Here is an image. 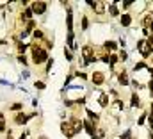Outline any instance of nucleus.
Instances as JSON below:
<instances>
[{
    "label": "nucleus",
    "instance_id": "obj_7",
    "mask_svg": "<svg viewBox=\"0 0 153 139\" xmlns=\"http://www.w3.org/2000/svg\"><path fill=\"white\" fill-rule=\"evenodd\" d=\"M91 80H93L94 86H102V84L105 82V73H103V71H94V73L91 75Z\"/></svg>",
    "mask_w": 153,
    "mask_h": 139
},
{
    "label": "nucleus",
    "instance_id": "obj_5",
    "mask_svg": "<svg viewBox=\"0 0 153 139\" xmlns=\"http://www.w3.org/2000/svg\"><path fill=\"white\" fill-rule=\"evenodd\" d=\"M29 114H25L23 111H20V112H16L14 116H13V123L14 125H25V123H29Z\"/></svg>",
    "mask_w": 153,
    "mask_h": 139
},
{
    "label": "nucleus",
    "instance_id": "obj_4",
    "mask_svg": "<svg viewBox=\"0 0 153 139\" xmlns=\"http://www.w3.org/2000/svg\"><path fill=\"white\" fill-rule=\"evenodd\" d=\"M29 7L32 9L34 14L39 16V14H45V13H46V7H48V5H46V2H30Z\"/></svg>",
    "mask_w": 153,
    "mask_h": 139
},
{
    "label": "nucleus",
    "instance_id": "obj_1",
    "mask_svg": "<svg viewBox=\"0 0 153 139\" xmlns=\"http://www.w3.org/2000/svg\"><path fill=\"white\" fill-rule=\"evenodd\" d=\"M29 48L32 50V64L41 66V64H45V63L50 59V57H48V50H46V48H43L38 41L29 43Z\"/></svg>",
    "mask_w": 153,
    "mask_h": 139
},
{
    "label": "nucleus",
    "instance_id": "obj_28",
    "mask_svg": "<svg viewBox=\"0 0 153 139\" xmlns=\"http://www.w3.org/2000/svg\"><path fill=\"white\" fill-rule=\"evenodd\" d=\"M27 136H29V132H23V134H22L18 139H27Z\"/></svg>",
    "mask_w": 153,
    "mask_h": 139
},
{
    "label": "nucleus",
    "instance_id": "obj_18",
    "mask_svg": "<svg viewBox=\"0 0 153 139\" xmlns=\"http://www.w3.org/2000/svg\"><path fill=\"white\" fill-rule=\"evenodd\" d=\"M116 48H117L116 41H105V50H116Z\"/></svg>",
    "mask_w": 153,
    "mask_h": 139
},
{
    "label": "nucleus",
    "instance_id": "obj_23",
    "mask_svg": "<svg viewBox=\"0 0 153 139\" xmlns=\"http://www.w3.org/2000/svg\"><path fill=\"white\" fill-rule=\"evenodd\" d=\"M87 27H89V20H87V16H82V29L87 31Z\"/></svg>",
    "mask_w": 153,
    "mask_h": 139
},
{
    "label": "nucleus",
    "instance_id": "obj_2",
    "mask_svg": "<svg viewBox=\"0 0 153 139\" xmlns=\"http://www.w3.org/2000/svg\"><path fill=\"white\" fill-rule=\"evenodd\" d=\"M80 54H82V59H84L82 66H85V64H89V63H94V61H96V54H94V48H93L91 45H84Z\"/></svg>",
    "mask_w": 153,
    "mask_h": 139
},
{
    "label": "nucleus",
    "instance_id": "obj_14",
    "mask_svg": "<svg viewBox=\"0 0 153 139\" xmlns=\"http://www.w3.org/2000/svg\"><path fill=\"white\" fill-rule=\"evenodd\" d=\"M117 80H119V84H121V86H126V84L130 82V80H128V75H126L125 71H121V73L117 75Z\"/></svg>",
    "mask_w": 153,
    "mask_h": 139
},
{
    "label": "nucleus",
    "instance_id": "obj_8",
    "mask_svg": "<svg viewBox=\"0 0 153 139\" xmlns=\"http://www.w3.org/2000/svg\"><path fill=\"white\" fill-rule=\"evenodd\" d=\"M87 4L93 7V11L96 14H103L105 13V2H87Z\"/></svg>",
    "mask_w": 153,
    "mask_h": 139
},
{
    "label": "nucleus",
    "instance_id": "obj_10",
    "mask_svg": "<svg viewBox=\"0 0 153 139\" xmlns=\"http://www.w3.org/2000/svg\"><path fill=\"white\" fill-rule=\"evenodd\" d=\"M82 125H84V129H85V132L93 138V134H94V123H91L89 120H85V121H82Z\"/></svg>",
    "mask_w": 153,
    "mask_h": 139
},
{
    "label": "nucleus",
    "instance_id": "obj_16",
    "mask_svg": "<svg viewBox=\"0 0 153 139\" xmlns=\"http://www.w3.org/2000/svg\"><path fill=\"white\" fill-rule=\"evenodd\" d=\"M22 109H23V102H16V104L9 105V111H11V112H20Z\"/></svg>",
    "mask_w": 153,
    "mask_h": 139
},
{
    "label": "nucleus",
    "instance_id": "obj_24",
    "mask_svg": "<svg viewBox=\"0 0 153 139\" xmlns=\"http://www.w3.org/2000/svg\"><path fill=\"white\" fill-rule=\"evenodd\" d=\"M64 55H66V59H68V61H73V54H71V50H70V48H64Z\"/></svg>",
    "mask_w": 153,
    "mask_h": 139
},
{
    "label": "nucleus",
    "instance_id": "obj_13",
    "mask_svg": "<svg viewBox=\"0 0 153 139\" xmlns=\"http://www.w3.org/2000/svg\"><path fill=\"white\" fill-rule=\"evenodd\" d=\"M32 36H34V39H36V41H43V39H45V32H43V31H41V29H38V27H36V29H34V31H32Z\"/></svg>",
    "mask_w": 153,
    "mask_h": 139
},
{
    "label": "nucleus",
    "instance_id": "obj_22",
    "mask_svg": "<svg viewBox=\"0 0 153 139\" xmlns=\"http://www.w3.org/2000/svg\"><path fill=\"white\" fill-rule=\"evenodd\" d=\"M139 104H141V100H139V96L134 93V95H132V107H135V105H139Z\"/></svg>",
    "mask_w": 153,
    "mask_h": 139
},
{
    "label": "nucleus",
    "instance_id": "obj_3",
    "mask_svg": "<svg viewBox=\"0 0 153 139\" xmlns=\"http://www.w3.org/2000/svg\"><path fill=\"white\" fill-rule=\"evenodd\" d=\"M61 132H62V134H64V136H66L68 139H71V138H75V136H76L75 129H73V125L70 123V120L61 123Z\"/></svg>",
    "mask_w": 153,
    "mask_h": 139
},
{
    "label": "nucleus",
    "instance_id": "obj_26",
    "mask_svg": "<svg viewBox=\"0 0 153 139\" xmlns=\"http://www.w3.org/2000/svg\"><path fill=\"white\" fill-rule=\"evenodd\" d=\"M52 66H53V59H48V61H46V68H45V71L48 73V71L52 70Z\"/></svg>",
    "mask_w": 153,
    "mask_h": 139
},
{
    "label": "nucleus",
    "instance_id": "obj_21",
    "mask_svg": "<svg viewBox=\"0 0 153 139\" xmlns=\"http://www.w3.org/2000/svg\"><path fill=\"white\" fill-rule=\"evenodd\" d=\"M105 136V132L102 130V129H98V130H94V134H93V139H102Z\"/></svg>",
    "mask_w": 153,
    "mask_h": 139
},
{
    "label": "nucleus",
    "instance_id": "obj_17",
    "mask_svg": "<svg viewBox=\"0 0 153 139\" xmlns=\"http://www.w3.org/2000/svg\"><path fill=\"white\" fill-rule=\"evenodd\" d=\"M109 14L119 16V11H117V5H116V4H111V5H109Z\"/></svg>",
    "mask_w": 153,
    "mask_h": 139
},
{
    "label": "nucleus",
    "instance_id": "obj_30",
    "mask_svg": "<svg viewBox=\"0 0 153 139\" xmlns=\"http://www.w3.org/2000/svg\"><path fill=\"white\" fill-rule=\"evenodd\" d=\"M38 139H48V138H46V136H39Z\"/></svg>",
    "mask_w": 153,
    "mask_h": 139
},
{
    "label": "nucleus",
    "instance_id": "obj_6",
    "mask_svg": "<svg viewBox=\"0 0 153 139\" xmlns=\"http://www.w3.org/2000/svg\"><path fill=\"white\" fill-rule=\"evenodd\" d=\"M137 50L141 52V55H143V57H148V55L152 54V46H150L144 39H141V41L137 43Z\"/></svg>",
    "mask_w": 153,
    "mask_h": 139
},
{
    "label": "nucleus",
    "instance_id": "obj_9",
    "mask_svg": "<svg viewBox=\"0 0 153 139\" xmlns=\"http://www.w3.org/2000/svg\"><path fill=\"white\" fill-rule=\"evenodd\" d=\"M16 48H18V55H25V52L29 50V43H23V41H16Z\"/></svg>",
    "mask_w": 153,
    "mask_h": 139
},
{
    "label": "nucleus",
    "instance_id": "obj_25",
    "mask_svg": "<svg viewBox=\"0 0 153 139\" xmlns=\"http://www.w3.org/2000/svg\"><path fill=\"white\" fill-rule=\"evenodd\" d=\"M126 57H128V55H126V52H125V50H121V52H119V57H117V61L125 63V61H126Z\"/></svg>",
    "mask_w": 153,
    "mask_h": 139
},
{
    "label": "nucleus",
    "instance_id": "obj_31",
    "mask_svg": "<svg viewBox=\"0 0 153 139\" xmlns=\"http://www.w3.org/2000/svg\"><path fill=\"white\" fill-rule=\"evenodd\" d=\"M150 29H152V32H153V22H152V23H150Z\"/></svg>",
    "mask_w": 153,
    "mask_h": 139
},
{
    "label": "nucleus",
    "instance_id": "obj_11",
    "mask_svg": "<svg viewBox=\"0 0 153 139\" xmlns=\"http://www.w3.org/2000/svg\"><path fill=\"white\" fill-rule=\"evenodd\" d=\"M98 102L102 107H107V105L111 104V98H109V93H102L100 95V98H98Z\"/></svg>",
    "mask_w": 153,
    "mask_h": 139
},
{
    "label": "nucleus",
    "instance_id": "obj_19",
    "mask_svg": "<svg viewBox=\"0 0 153 139\" xmlns=\"http://www.w3.org/2000/svg\"><path fill=\"white\" fill-rule=\"evenodd\" d=\"M16 61H18L20 64H23V66H27V64H29V61H27V55H16Z\"/></svg>",
    "mask_w": 153,
    "mask_h": 139
},
{
    "label": "nucleus",
    "instance_id": "obj_12",
    "mask_svg": "<svg viewBox=\"0 0 153 139\" xmlns=\"http://www.w3.org/2000/svg\"><path fill=\"white\" fill-rule=\"evenodd\" d=\"M7 132V121H5V114L0 112V134H5Z\"/></svg>",
    "mask_w": 153,
    "mask_h": 139
},
{
    "label": "nucleus",
    "instance_id": "obj_15",
    "mask_svg": "<svg viewBox=\"0 0 153 139\" xmlns=\"http://www.w3.org/2000/svg\"><path fill=\"white\" fill-rule=\"evenodd\" d=\"M119 16H121V25H123V27H128V25L132 23L130 14H119Z\"/></svg>",
    "mask_w": 153,
    "mask_h": 139
},
{
    "label": "nucleus",
    "instance_id": "obj_20",
    "mask_svg": "<svg viewBox=\"0 0 153 139\" xmlns=\"http://www.w3.org/2000/svg\"><path fill=\"white\" fill-rule=\"evenodd\" d=\"M34 87H36L38 91H43V89L46 87V84H45L43 80H36V82H34Z\"/></svg>",
    "mask_w": 153,
    "mask_h": 139
},
{
    "label": "nucleus",
    "instance_id": "obj_27",
    "mask_svg": "<svg viewBox=\"0 0 153 139\" xmlns=\"http://www.w3.org/2000/svg\"><path fill=\"white\" fill-rule=\"evenodd\" d=\"M29 77H30V71H29V70H25V71L22 73V78H29Z\"/></svg>",
    "mask_w": 153,
    "mask_h": 139
},
{
    "label": "nucleus",
    "instance_id": "obj_29",
    "mask_svg": "<svg viewBox=\"0 0 153 139\" xmlns=\"http://www.w3.org/2000/svg\"><path fill=\"white\" fill-rule=\"evenodd\" d=\"M5 139H14V138H13V134H11V130H9V132L5 134Z\"/></svg>",
    "mask_w": 153,
    "mask_h": 139
}]
</instances>
